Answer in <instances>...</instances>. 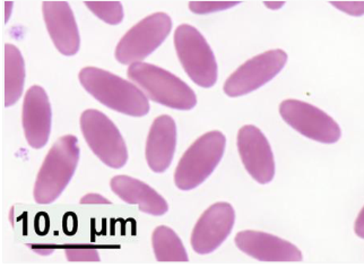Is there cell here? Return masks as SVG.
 Returning a JSON list of instances; mask_svg holds the SVG:
<instances>
[{
    "instance_id": "6da1fadb",
    "label": "cell",
    "mask_w": 364,
    "mask_h": 267,
    "mask_svg": "<svg viewBox=\"0 0 364 267\" xmlns=\"http://www.w3.org/2000/svg\"><path fill=\"white\" fill-rule=\"evenodd\" d=\"M78 78L92 97L112 110L132 117L149 113V99L133 82L97 67L82 69Z\"/></svg>"
},
{
    "instance_id": "7a4b0ae2",
    "label": "cell",
    "mask_w": 364,
    "mask_h": 267,
    "mask_svg": "<svg viewBox=\"0 0 364 267\" xmlns=\"http://www.w3.org/2000/svg\"><path fill=\"white\" fill-rule=\"evenodd\" d=\"M80 161V146L76 136L66 135L53 144L36 177L34 201L51 204L66 189Z\"/></svg>"
},
{
    "instance_id": "3957f363",
    "label": "cell",
    "mask_w": 364,
    "mask_h": 267,
    "mask_svg": "<svg viewBox=\"0 0 364 267\" xmlns=\"http://www.w3.org/2000/svg\"><path fill=\"white\" fill-rule=\"evenodd\" d=\"M128 78L147 99L176 110H191L197 105L195 92L176 75L152 63L130 65Z\"/></svg>"
},
{
    "instance_id": "277c9868",
    "label": "cell",
    "mask_w": 364,
    "mask_h": 267,
    "mask_svg": "<svg viewBox=\"0 0 364 267\" xmlns=\"http://www.w3.org/2000/svg\"><path fill=\"white\" fill-rule=\"evenodd\" d=\"M227 138L221 132H206L186 151L179 161L174 182L180 190L198 187L215 170L222 160Z\"/></svg>"
},
{
    "instance_id": "5b68a950",
    "label": "cell",
    "mask_w": 364,
    "mask_h": 267,
    "mask_svg": "<svg viewBox=\"0 0 364 267\" xmlns=\"http://www.w3.org/2000/svg\"><path fill=\"white\" fill-rule=\"evenodd\" d=\"M174 46L182 67L195 84L204 88L215 85L218 74L215 56L196 28L179 25L174 32Z\"/></svg>"
},
{
    "instance_id": "8992f818",
    "label": "cell",
    "mask_w": 364,
    "mask_h": 267,
    "mask_svg": "<svg viewBox=\"0 0 364 267\" xmlns=\"http://www.w3.org/2000/svg\"><path fill=\"white\" fill-rule=\"evenodd\" d=\"M80 130L94 155L110 168L120 169L128 161V150L116 125L99 110H85Z\"/></svg>"
},
{
    "instance_id": "52a82bcc",
    "label": "cell",
    "mask_w": 364,
    "mask_h": 267,
    "mask_svg": "<svg viewBox=\"0 0 364 267\" xmlns=\"http://www.w3.org/2000/svg\"><path fill=\"white\" fill-rule=\"evenodd\" d=\"M172 30L166 13H155L134 25L117 44L116 59L122 65L141 63L160 47Z\"/></svg>"
},
{
    "instance_id": "ba28073f",
    "label": "cell",
    "mask_w": 364,
    "mask_h": 267,
    "mask_svg": "<svg viewBox=\"0 0 364 267\" xmlns=\"http://www.w3.org/2000/svg\"><path fill=\"white\" fill-rule=\"evenodd\" d=\"M279 113L287 125L301 135L323 144L336 143L342 135L340 126L327 113L299 100H285Z\"/></svg>"
},
{
    "instance_id": "9c48e42d",
    "label": "cell",
    "mask_w": 364,
    "mask_h": 267,
    "mask_svg": "<svg viewBox=\"0 0 364 267\" xmlns=\"http://www.w3.org/2000/svg\"><path fill=\"white\" fill-rule=\"evenodd\" d=\"M284 50L276 49L256 56L243 63L224 83V92L230 98H237L265 85L281 73L287 65Z\"/></svg>"
},
{
    "instance_id": "30bf717a",
    "label": "cell",
    "mask_w": 364,
    "mask_h": 267,
    "mask_svg": "<svg viewBox=\"0 0 364 267\" xmlns=\"http://www.w3.org/2000/svg\"><path fill=\"white\" fill-rule=\"evenodd\" d=\"M235 209L229 203L212 205L197 221L191 234V246L199 255L216 251L229 237L235 226Z\"/></svg>"
},
{
    "instance_id": "8fae6325",
    "label": "cell",
    "mask_w": 364,
    "mask_h": 267,
    "mask_svg": "<svg viewBox=\"0 0 364 267\" xmlns=\"http://www.w3.org/2000/svg\"><path fill=\"white\" fill-rule=\"evenodd\" d=\"M237 150L245 168L257 182L265 185L275 176L273 152L262 130L252 125L243 126L237 134Z\"/></svg>"
},
{
    "instance_id": "7c38bea8",
    "label": "cell",
    "mask_w": 364,
    "mask_h": 267,
    "mask_svg": "<svg viewBox=\"0 0 364 267\" xmlns=\"http://www.w3.org/2000/svg\"><path fill=\"white\" fill-rule=\"evenodd\" d=\"M53 111L49 98L41 86L28 88L23 103L22 122L25 138L33 149H42L49 141Z\"/></svg>"
},
{
    "instance_id": "4fadbf2b",
    "label": "cell",
    "mask_w": 364,
    "mask_h": 267,
    "mask_svg": "<svg viewBox=\"0 0 364 267\" xmlns=\"http://www.w3.org/2000/svg\"><path fill=\"white\" fill-rule=\"evenodd\" d=\"M235 245L260 262H301L300 249L287 240L266 232L246 230L235 236Z\"/></svg>"
},
{
    "instance_id": "5bb4252c",
    "label": "cell",
    "mask_w": 364,
    "mask_h": 267,
    "mask_svg": "<svg viewBox=\"0 0 364 267\" xmlns=\"http://www.w3.org/2000/svg\"><path fill=\"white\" fill-rule=\"evenodd\" d=\"M42 13L50 38L59 53L74 56L80 47V31L74 13L67 1H43Z\"/></svg>"
},
{
    "instance_id": "9a60e30c",
    "label": "cell",
    "mask_w": 364,
    "mask_h": 267,
    "mask_svg": "<svg viewBox=\"0 0 364 267\" xmlns=\"http://www.w3.org/2000/svg\"><path fill=\"white\" fill-rule=\"evenodd\" d=\"M177 144V127L173 119L166 115L153 122L146 141V161L151 170L162 174L173 160Z\"/></svg>"
},
{
    "instance_id": "2e32d148",
    "label": "cell",
    "mask_w": 364,
    "mask_h": 267,
    "mask_svg": "<svg viewBox=\"0 0 364 267\" xmlns=\"http://www.w3.org/2000/svg\"><path fill=\"white\" fill-rule=\"evenodd\" d=\"M110 186L118 197L128 204L138 205L141 212L155 216L168 212L166 199L141 180L128 176H116L111 180Z\"/></svg>"
},
{
    "instance_id": "e0dca14e",
    "label": "cell",
    "mask_w": 364,
    "mask_h": 267,
    "mask_svg": "<svg viewBox=\"0 0 364 267\" xmlns=\"http://www.w3.org/2000/svg\"><path fill=\"white\" fill-rule=\"evenodd\" d=\"M25 83V63L20 49L13 44H5V107L18 101Z\"/></svg>"
},
{
    "instance_id": "ac0fdd59",
    "label": "cell",
    "mask_w": 364,
    "mask_h": 267,
    "mask_svg": "<svg viewBox=\"0 0 364 267\" xmlns=\"http://www.w3.org/2000/svg\"><path fill=\"white\" fill-rule=\"evenodd\" d=\"M152 244L159 262H188L187 251L171 228L161 226L155 229Z\"/></svg>"
},
{
    "instance_id": "d6986e66",
    "label": "cell",
    "mask_w": 364,
    "mask_h": 267,
    "mask_svg": "<svg viewBox=\"0 0 364 267\" xmlns=\"http://www.w3.org/2000/svg\"><path fill=\"white\" fill-rule=\"evenodd\" d=\"M85 5L107 24L117 25L124 20V9L119 1H85Z\"/></svg>"
},
{
    "instance_id": "ffe728a7",
    "label": "cell",
    "mask_w": 364,
    "mask_h": 267,
    "mask_svg": "<svg viewBox=\"0 0 364 267\" xmlns=\"http://www.w3.org/2000/svg\"><path fill=\"white\" fill-rule=\"evenodd\" d=\"M239 4L240 1H191L189 9L195 14H208L232 9Z\"/></svg>"
},
{
    "instance_id": "44dd1931",
    "label": "cell",
    "mask_w": 364,
    "mask_h": 267,
    "mask_svg": "<svg viewBox=\"0 0 364 267\" xmlns=\"http://www.w3.org/2000/svg\"><path fill=\"white\" fill-rule=\"evenodd\" d=\"M66 257L69 262H99L97 249L87 247L67 248Z\"/></svg>"
},
{
    "instance_id": "7402d4cb",
    "label": "cell",
    "mask_w": 364,
    "mask_h": 267,
    "mask_svg": "<svg viewBox=\"0 0 364 267\" xmlns=\"http://www.w3.org/2000/svg\"><path fill=\"white\" fill-rule=\"evenodd\" d=\"M337 9L348 13L352 16H361L364 11L363 1H331Z\"/></svg>"
},
{
    "instance_id": "603a6c76",
    "label": "cell",
    "mask_w": 364,
    "mask_h": 267,
    "mask_svg": "<svg viewBox=\"0 0 364 267\" xmlns=\"http://www.w3.org/2000/svg\"><path fill=\"white\" fill-rule=\"evenodd\" d=\"M80 204H111V201L100 194H87L80 199Z\"/></svg>"
},
{
    "instance_id": "cb8c5ba5",
    "label": "cell",
    "mask_w": 364,
    "mask_h": 267,
    "mask_svg": "<svg viewBox=\"0 0 364 267\" xmlns=\"http://www.w3.org/2000/svg\"><path fill=\"white\" fill-rule=\"evenodd\" d=\"M363 215L364 212L363 209H362L361 212H360L359 218L356 220L355 226H354V230H355L356 234H358L360 238L364 237Z\"/></svg>"
},
{
    "instance_id": "d4e9b609",
    "label": "cell",
    "mask_w": 364,
    "mask_h": 267,
    "mask_svg": "<svg viewBox=\"0 0 364 267\" xmlns=\"http://www.w3.org/2000/svg\"><path fill=\"white\" fill-rule=\"evenodd\" d=\"M264 4L269 9H279L285 5V1H265Z\"/></svg>"
},
{
    "instance_id": "484cf974",
    "label": "cell",
    "mask_w": 364,
    "mask_h": 267,
    "mask_svg": "<svg viewBox=\"0 0 364 267\" xmlns=\"http://www.w3.org/2000/svg\"><path fill=\"white\" fill-rule=\"evenodd\" d=\"M6 6V22L9 21V7L11 9V6H13V3L11 1H6L5 3Z\"/></svg>"
}]
</instances>
